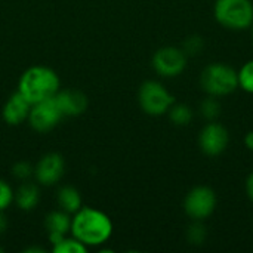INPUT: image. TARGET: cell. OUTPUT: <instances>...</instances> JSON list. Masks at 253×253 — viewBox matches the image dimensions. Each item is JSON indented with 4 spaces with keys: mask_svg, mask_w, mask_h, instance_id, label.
<instances>
[{
    "mask_svg": "<svg viewBox=\"0 0 253 253\" xmlns=\"http://www.w3.org/2000/svg\"><path fill=\"white\" fill-rule=\"evenodd\" d=\"M251 28H252V34H253V24H252V27H251Z\"/></svg>",
    "mask_w": 253,
    "mask_h": 253,
    "instance_id": "29",
    "label": "cell"
},
{
    "mask_svg": "<svg viewBox=\"0 0 253 253\" xmlns=\"http://www.w3.org/2000/svg\"><path fill=\"white\" fill-rule=\"evenodd\" d=\"M151 64L159 76L166 79H173L185 71L188 64V56L181 47L165 46L156 50Z\"/></svg>",
    "mask_w": 253,
    "mask_h": 253,
    "instance_id": "7",
    "label": "cell"
},
{
    "mask_svg": "<svg viewBox=\"0 0 253 253\" xmlns=\"http://www.w3.org/2000/svg\"><path fill=\"white\" fill-rule=\"evenodd\" d=\"M208 237V230L203 225V221H193L187 230V240L193 246H202Z\"/></svg>",
    "mask_w": 253,
    "mask_h": 253,
    "instance_id": "18",
    "label": "cell"
},
{
    "mask_svg": "<svg viewBox=\"0 0 253 253\" xmlns=\"http://www.w3.org/2000/svg\"><path fill=\"white\" fill-rule=\"evenodd\" d=\"M30 110H31L30 101L16 90L13 95H10V98L6 101L3 107V113H1L3 120L10 126H18L28 119Z\"/></svg>",
    "mask_w": 253,
    "mask_h": 253,
    "instance_id": "12",
    "label": "cell"
},
{
    "mask_svg": "<svg viewBox=\"0 0 253 253\" xmlns=\"http://www.w3.org/2000/svg\"><path fill=\"white\" fill-rule=\"evenodd\" d=\"M200 86L206 95L222 98L239 89L237 71L225 62H212L200 74Z\"/></svg>",
    "mask_w": 253,
    "mask_h": 253,
    "instance_id": "3",
    "label": "cell"
},
{
    "mask_svg": "<svg viewBox=\"0 0 253 253\" xmlns=\"http://www.w3.org/2000/svg\"><path fill=\"white\" fill-rule=\"evenodd\" d=\"M230 144V132L228 129L215 122H208L199 133V147L202 153L208 157L221 156Z\"/></svg>",
    "mask_w": 253,
    "mask_h": 253,
    "instance_id": "8",
    "label": "cell"
},
{
    "mask_svg": "<svg viewBox=\"0 0 253 253\" xmlns=\"http://www.w3.org/2000/svg\"><path fill=\"white\" fill-rule=\"evenodd\" d=\"M39 199H40L39 188H37V185H34L31 182H22L13 197L16 206L25 212L33 211L39 205Z\"/></svg>",
    "mask_w": 253,
    "mask_h": 253,
    "instance_id": "13",
    "label": "cell"
},
{
    "mask_svg": "<svg viewBox=\"0 0 253 253\" xmlns=\"http://www.w3.org/2000/svg\"><path fill=\"white\" fill-rule=\"evenodd\" d=\"M245 190H246V194L248 197L251 199V202L253 203V172L246 178V182H245Z\"/></svg>",
    "mask_w": 253,
    "mask_h": 253,
    "instance_id": "24",
    "label": "cell"
},
{
    "mask_svg": "<svg viewBox=\"0 0 253 253\" xmlns=\"http://www.w3.org/2000/svg\"><path fill=\"white\" fill-rule=\"evenodd\" d=\"M187 56H199L205 49V39L199 34H191L182 42L181 47Z\"/></svg>",
    "mask_w": 253,
    "mask_h": 253,
    "instance_id": "20",
    "label": "cell"
},
{
    "mask_svg": "<svg viewBox=\"0 0 253 253\" xmlns=\"http://www.w3.org/2000/svg\"><path fill=\"white\" fill-rule=\"evenodd\" d=\"M138 102L141 110L148 116L168 114L169 108L175 104V96L157 80H147L138 90Z\"/></svg>",
    "mask_w": 253,
    "mask_h": 253,
    "instance_id": "5",
    "label": "cell"
},
{
    "mask_svg": "<svg viewBox=\"0 0 253 253\" xmlns=\"http://www.w3.org/2000/svg\"><path fill=\"white\" fill-rule=\"evenodd\" d=\"M56 202H58L59 208L70 215L76 213L82 208V196H80L79 190L71 185H65L62 188H59Z\"/></svg>",
    "mask_w": 253,
    "mask_h": 253,
    "instance_id": "14",
    "label": "cell"
},
{
    "mask_svg": "<svg viewBox=\"0 0 253 253\" xmlns=\"http://www.w3.org/2000/svg\"><path fill=\"white\" fill-rule=\"evenodd\" d=\"M7 228V219L3 215V212H0V234H3Z\"/></svg>",
    "mask_w": 253,
    "mask_h": 253,
    "instance_id": "26",
    "label": "cell"
},
{
    "mask_svg": "<svg viewBox=\"0 0 253 253\" xmlns=\"http://www.w3.org/2000/svg\"><path fill=\"white\" fill-rule=\"evenodd\" d=\"M64 172H65L64 157L58 153H49L39 160L34 169V176L40 185L50 187L55 185L64 176Z\"/></svg>",
    "mask_w": 253,
    "mask_h": 253,
    "instance_id": "10",
    "label": "cell"
},
{
    "mask_svg": "<svg viewBox=\"0 0 253 253\" xmlns=\"http://www.w3.org/2000/svg\"><path fill=\"white\" fill-rule=\"evenodd\" d=\"M59 77L52 68L34 65L25 70L19 77L18 92L22 93L33 105L53 98L59 92Z\"/></svg>",
    "mask_w": 253,
    "mask_h": 253,
    "instance_id": "2",
    "label": "cell"
},
{
    "mask_svg": "<svg viewBox=\"0 0 253 253\" xmlns=\"http://www.w3.org/2000/svg\"><path fill=\"white\" fill-rule=\"evenodd\" d=\"M62 117L64 116L53 96L50 99H44L42 102L33 104L27 120L36 132L44 133L56 127Z\"/></svg>",
    "mask_w": 253,
    "mask_h": 253,
    "instance_id": "9",
    "label": "cell"
},
{
    "mask_svg": "<svg viewBox=\"0 0 253 253\" xmlns=\"http://www.w3.org/2000/svg\"><path fill=\"white\" fill-rule=\"evenodd\" d=\"M55 101L65 117H77L87 108V96L77 89H64L55 95Z\"/></svg>",
    "mask_w": 253,
    "mask_h": 253,
    "instance_id": "11",
    "label": "cell"
},
{
    "mask_svg": "<svg viewBox=\"0 0 253 253\" xmlns=\"http://www.w3.org/2000/svg\"><path fill=\"white\" fill-rule=\"evenodd\" d=\"M237 76H239V87L253 95V59L242 65V68L237 71Z\"/></svg>",
    "mask_w": 253,
    "mask_h": 253,
    "instance_id": "19",
    "label": "cell"
},
{
    "mask_svg": "<svg viewBox=\"0 0 253 253\" xmlns=\"http://www.w3.org/2000/svg\"><path fill=\"white\" fill-rule=\"evenodd\" d=\"M27 252H44V251L39 248H31V249H27Z\"/></svg>",
    "mask_w": 253,
    "mask_h": 253,
    "instance_id": "27",
    "label": "cell"
},
{
    "mask_svg": "<svg viewBox=\"0 0 253 253\" xmlns=\"http://www.w3.org/2000/svg\"><path fill=\"white\" fill-rule=\"evenodd\" d=\"M44 227L47 233H58V234H67L71 230V216L65 211H53L50 212L44 219Z\"/></svg>",
    "mask_w": 253,
    "mask_h": 253,
    "instance_id": "15",
    "label": "cell"
},
{
    "mask_svg": "<svg viewBox=\"0 0 253 253\" xmlns=\"http://www.w3.org/2000/svg\"><path fill=\"white\" fill-rule=\"evenodd\" d=\"M168 116L175 126H188L194 119V111L187 104H173L169 108Z\"/></svg>",
    "mask_w": 253,
    "mask_h": 253,
    "instance_id": "16",
    "label": "cell"
},
{
    "mask_svg": "<svg viewBox=\"0 0 253 253\" xmlns=\"http://www.w3.org/2000/svg\"><path fill=\"white\" fill-rule=\"evenodd\" d=\"M33 173H34V169L28 162H18L12 168V175L19 181H27Z\"/></svg>",
    "mask_w": 253,
    "mask_h": 253,
    "instance_id": "23",
    "label": "cell"
},
{
    "mask_svg": "<svg viewBox=\"0 0 253 253\" xmlns=\"http://www.w3.org/2000/svg\"><path fill=\"white\" fill-rule=\"evenodd\" d=\"M71 234L86 248L101 246L113 234V222L102 211L82 206L71 218Z\"/></svg>",
    "mask_w": 253,
    "mask_h": 253,
    "instance_id": "1",
    "label": "cell"
},
{
    "mask_svg": "<svg viewBox=\"0 0 253 253\" xmlns=\"http://www.w3.org/2000/svg\"><path fill=\"white\" fill-rule=\"evenodd\" d=\"M245 145L248 147V150L253 151V130L246 133V136H245Z\"/></svg>",
    "mask_w": 253,
    "mask_h": 253,
    "instance_id": "25",
    "label": "cell"
},
{
    "mask_svg": "<svg viewBox=\"0 0 253 253\" xmlns=\"http://www.w3.org/2000/svg\"><path fill=\"white\" fill-rule=\"evenodd\" d=\"M216 205V193L206 185H197L191 188L184 199V211L193 221H205L212 216Z\"/></svg>",
    "mask_w": 253,
    "mask_h": 253,
    "instance_id": "6",
    "label": "cell"
},
{
    "mask_svg": "<svg viewBox=\"0 0 253 253\" xmlns=\"http://www.w3.org/2000/svg\"><path fill=\"white\" fill-rule=\"evenodd\" d=\"M221 102H219V98L216 96H211L208 95L202 102H200V107H199V111L202 114V117L208 122H215L219 116H221Z\"/></svg>",
    "mask_w": 253,
    "mask_h": 253,
    "instance_id": "17",
    "label": "cell"
},
{
    "mask_svg": "<svg viewBox=\"0 0 253 253\" xmlns=\"http://www.w3.org/2000/svg\"><path fill=\"white\" fill-rule=\"evenodd\" d=\"M52 251H53V253H86L87 248L74 237H71V239L65 237L58 245H55Z\"/></svg>",
    "mask_w": 253,
    "mask_h": 253,
    "instance_id": "21",
    "label": "cell"
},
{
    "mask_svg": "<svg viewBox=\"0 0 253 253\" xmlns=\"http://www.w3.org/2000/svg\"><path fill=\"white\" fill-rule=\"evenodd\" d=\"M1 252H3V249H1V248H0V253H1Z\"/></svg>",
    "mask_w": 253,
    "mask_h": 253,
    "instance_id": "28",
    "label": "cell"
},
{
    "mask_svg": "<svg viewBox=\"0 0 253 253\" xmlns=\"http://www.w3.org/2000/svg\"><path fill=\"white\" fill-rule=\"evenodd\" d=\"M213 16L227 30H248L253 24L252 0H215Z\"/></svg>",
    "mask_w": 253,
    "mask_h": 253,
    "instance_id": "4",
    "label": "cell"
},
{
    "mask_svg": "<svg viewBox=\"0 0 253 253\" xmlns=\"http://www.w3.org/2000/svg\"><path fill=\"white\" fill-rule=\"evenodd\" d=\"M13 197L15 193L12 191V187L6 181L0 179V212L6 211L12 205Z\"/></svg>",
    "mask_w": 253,
    "mask_h": 253,
    "instance_id": "22",
    "label": "cell"
}]
</instances>
